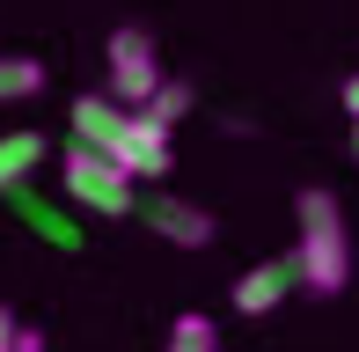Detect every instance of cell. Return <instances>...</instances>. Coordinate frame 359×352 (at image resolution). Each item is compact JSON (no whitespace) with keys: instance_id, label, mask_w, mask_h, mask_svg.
<instances>
[{"instance_id":"obj_1","label":"cell","mask_w":359,"mask_h":352,"mask_svg":"<svg viewBox=\"0 0 359 352\" xmlns=\"http://www.w3.org/2000/svg\"><path fill=\"white\" fill-rule=\"evenodd\" d=\"M293 213H301V271H308V294L330 301L352 286V235H345V205L330 198L323 184H308L301 198H293Z\"/></svg>"},{"instance_id":"obj_2","label":"cell","mask_w":359,"mask_h":352,"mask_svg":"<svg viewBox=\"0 0 359 352\" xmlns=\"http://www.w3.org/2000/svg\"><path fill=\"white\" fill-rule=\"evenodd\" d=\"M59 176H67V198L74 205H88V213H110V220H125V213H140V176L133 169H118L110 154H95V147H67V162H59Z\"/></svg>"},{"instance_id":"obj_3","label":"cell","mask_w":359,"mask_h":352,"mask_svg":"<svg viewBox=\"0 0 359 352\" xmlns=\"http://www.w3.org/2000/svg\"><path fill=\"white\" fill-rule=\"evenodd\" d=\"M103 67H110V95H118L125 110H140L147 95L169 81V67H161V52H154V37H147V29H110Z\"/></svg>"},{"instance_id":"obj_4","label":"cell","mask_w":359,"mask_h":352,"mask_svg":"<svg viewBox=\"0 0 359 352\" xmlns=\"http://www.w3.org/2000/svg\"><path fill=\"white\" fill-rule=\"evenodd\" d=\"M293 294H308V271H301V250H279V257H257L235 279L227 309H235V316H271V309H286Z\"/></svg>"},{"instance_id":"obj_5","label":"cell","mask_w":359,"mask_h":352,"mask_svg":"<svg viewBox=\"0 0 359 352\" xmlns=\"http://www.w3.org/2000/svg\"><path fill=\"white\" fill-rule=\"evenodd\" d=\"M140 220L161 235V243H176V250H213L220 243V220L205 213V205H191V198H176L169 184H154V191H140Z\"/></svg>"},{"instance_id":"obj_6","label":"cell","mask_w":359,"mask_h":352,"mask_svg":"<svg viewBox=\"0 0 359 352\" xmlns=\"http://www.w3.org/2000/svg\"><path fill=\"white\" fill-rule=\"evenodd\" d=\"M67 125H74V140H81V147H95V154H118V140L133 133V110H125L118 95H74Z\"/></svg>"},{"instance_id":"obj_7","label":"cell","mask_w":359,"mask_h":352,"mask_svg":"<svg viewBox=\"0 0 359 352\" xmlns=\"http://www.w3.org/2000/svg\"><path fill=\"white\" fill-rule=\"evenodd\" d=\"M110 162H118V169H133L140 184H169V162H176V154H169V133H154V125L133 110V133L118 140V154H110Z\"/></svg>"},{"instance_id":"obj_8","label":"cell","mask_w":359,"mask_h":352,"mask_svg":"<svg viewBox=\"0 0 359 352\" xmlns=\"http://www.w3.org/2000/svg\"><path fill=\"white\" fill-rule=\"evenodd\" d=\"M44 88V59L29 52H0V103H29Z\"/></svg>"},{"instance_id":"obj_9","label":"cell","mask_w":359,"mask_h":352,"mask_svg":"<svg viewBox=\"0 0 359 352\" xmlns=\"http://www.w3.org/2000/svg\"><path fill=\"white\" fill-rule=\"evenodd\" d=\"M37 162H44V133H8L0 140V191H15Z\"/></svg>"},{"instance_id":"obj_10","label":"cell","mask_w":359,"mask_h":352,"mask_svg":"<svg viewBox=\"0 0 359 352\" xmlns=\"http://www.w3.org/2000/svg\"><path fill=\"white\" fill-rule=\"evenodd\" d=\"M184 110H191V81H161V88L140 103V118L154 125V133H176V125H184Z\"/></svg>"},{"instance_id":"obj_11","label":"cell","mask_w":359,"mask_h":352,"mask_svg":"<svg viewBox=\"0 0 359 352\" xmlns=\"http://www.w3.org/2000/svg\"><path fill=\"white\" fill-rule=\"evenodd\" d=\"M161 352H220V323H213V316H176Z\"/></svg>"},{"instance_id":"obj_12","label":"cell","mask_w":359,"mask_h":352,"mask_svg":"<svg viewBox=\"0 0 359 352\" xmlns=\"http://www.w3.org/2000/svg\"><path fill=\"white\" fill-rule=\"evenodd\" d=\"M15 330H22V316H15L8 301H0V352H15Z\"/></svg>"},{"instance_id":"obj_13","label":"cell","mask_w":359,"mask_h":352,"mask_svg":"<svg viewBox=\"0 0 359 352\" xmlns=\"http://www.w3.org/2000/svg\"><path fill=\"white\" fill-rule=\"evenodd\" d=\"M15 352H44V330H37V323H22V330H15Z\"/></svg>"},{"instance_id":"obj_14","label":"cell","mask_w":359,"mask_h":352,"mask_svg":"<svg viewBox=\"0 0 359 352\" xmlns=\"http://www.w3.org/2000/svg\"><path fill=\"white\" fill-rule=\"evenodd\" d=\"M345 118H359V74H345Z\"/></svg>"},{"instance_id":"obj_15","label":"cell","mask_w":359,"mask_h":352,"mask_svg":"<svg viewBox=\"0 0 359 352\" xmlns=\"http://www.w3.org/2000/svg\"><path fill=\"white\" fill-rule=\"evenodd\" d=\"M352 162H359V118H352Z\"/></svg>"}]
</instances>
